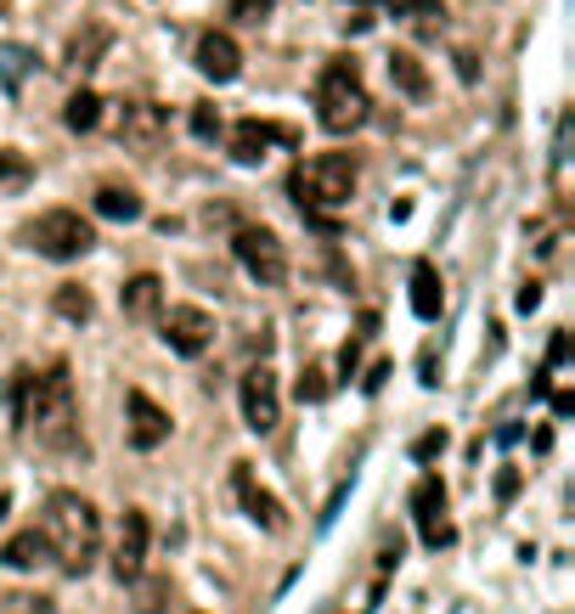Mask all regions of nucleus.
I'll use <instances>...</instances> for the list:
<instances>
[{
    "label": "nucleus",
    "mask_w": 575,
    "mask_h": 614,
    "mask_svg": "<svg viewBox=\"0 0 575 614\" xmlns=\"http://www.w3.org/2000/svg\"><path fill=\"white\" fill-rule=\"evenodd\" d=\"M12 423L18 434H34V446L46 452L79 446V400L62 362H51L46 373H29V367L12 373Z\"/></svg>",
    "instance_id": "obj_1"
},
{
    "label": "nucleus",
    "mask_w": 575,
    "mask_h": 614,
    "mask_svg": "<svg viewBox=\"0 0 575 614\" xmlns=\"http://www.w3.org/2000/svg\"><path fill=\"white\" fill-rule=\"evenodd\" d=\"M40 531H46V542H51V564H62L68 575H91V570H97V558H102V518H97L91 496L51 491Z\"/></svg>",
    "instance_id": "obj_2"
},
{
    "label": "nucleus",
    "mask_w": 575,
    "mask_h": 614,
    "mask_svg": "<svg viewBox=\"0 0 575 614\" xmlns=\"http://www.w3.org/2000/svg\"><path fill=\"white\" fill-rule=\"evenodd\" d=\"M356 181H361V164L356 152H316L305 164H294L288 175V192L299 204V215L321 231H334V220H327V209H345L356 198Z\"/></svg>",
    "instance_id": "obj_3"
},
{
    "label": "nucleus",
    "mask_w": 575,
    "mask_h": 614,
    "mask_svg": "<svg viewBox=\"0 0 575 614\" xmlns=\"http://www.w3.org/2000/svg\"><path fill=\"white\" fill-rule=\"evenodd\" d=\"M367 113H373V97L361 85L356 57H327L321 73H316V125L327 136H350V130L367 125Z\"/></svg>",
    "instance_id": "obj_4"
},
{
    "label": "nucleus",
    "mask_w": 575,
    "mask_h": 614,
    "mask_svg": "<svg viewBox=\"0 0 575 614\" xmlns=\"http://www.w3.org/2000/svg\"><path fill=\"white\" fill-rule=\"evenodd\" d=\"M23 242L40 254V259H57V266H68V259L91 254L97 248V226L79 215V209H46L23 226Z\"/></svg>",
    "instance_id": "obj_5"
},
{
    "label": "nucleus",
    "mask_w": 575,
    "mask_h": 614,
    "mask_svg": "<svg viewBox=\"0 0 575 614\" xmlns=\"http://www.w3.org/2000/svg\"><path fill=\"white\" fill-rule=\"evenodd\" d=\"M231 254L260 288H282L288 283V254H282V237L271 226H237L231 231Z\"/></svg>",
    "instance_id": "obj_6"
},
{
    "label": "nucleus",
    "mask_w": 575,
    "mask_h": 614,
    "mask_svg": "<svg viewBox=\"0 0 575 614\" xmlns=\"http://www.w3.org/2000/svg\"><path fill=\"white\" fill-rule=\"evenodd\" d=\"M158 327H163V344L176 349V356H204V349L215 344V316L204 305H170V310H158Z\"/></svg>",
    "instance_id": "obj_7"
},
{
    "label": "nucleus",
    "mask_w": 575,
    "mask_h": 614,
    "mask_svg": "<svg viewBox=\"0 0 575 614\" xmlns=\"http://www.w3.org/2000/svg\"><path fill=\"white\" fill-rule=\"evenodd\" d=\"M237 400H242V423L255 434H271L282 423V389H277V373L271 367H249L237 378Z\"/></svg>",
    "instance_id": "obj_8"
},
{
    "label": "nucleus",
    "mask_w": 575,
    "mask_h": 614,
    "mask_svg": "<svg viewBox=\"0 0 575 614\" xmlns=\"http://www.w3.org/2000/svg\"><path fill=\"white\" fill-rule=\"evenodd\" d=\"M170 412H163L152 395H141V389H130L125 395V434H130V446L136 452H158L163 440H170Z\"/></svg>",
    "instance_id": "obj_9"
},
{
    "label": "nucleus",
    "mask_w": 575,
    "mask_h": 614,
    "mask_svg": "<svg viewBox=\"0 0 575 614\" xmlns=\"http://www.w3.org/2000/svg\"><path fill=\"white\" fill-rule=\"evenodd\" d=\"M413 518H418V531H424V547H452L457 542V531H452V518H446V485L429 474V479H418V491H413Z\"/></svg>",
    "instance_id": "obj_10"
},
{
    "label": "nucleus",
    "mask_w": 575,
    "mask_h": 614,
    "mask_svg": "<svg viewBox=\"0 0 575 614\" xmlns=\"http://www.w3.org/2000/svg\"><path fill=\"white\" fill-rule=\"evenodd\" d=\"M231 491H237V502H242V513H249L260 531H288V513H282V502L255 479V468L249 463H231Z\"/></svg>",
    "instance_id": "obj_11"
},
{
    "label": "nucleus",
    "mask_w": 575,
    "mask_h": 614,
    "mask_svg": "<svg viewBox=\"0 0 575 614\" xmlns=\"http://www.w3.org/2000/svg\"><path fill=\"white\" fill-rule=\"evenodd\" d=\"M147 513L141 507H125V518H119V536H113V575L119 581H136L141 570H147Z\"/></svg>",
    "instance_id": "obj_12"
},
{
    "label": "nucleus",
    "mask_w": 575,
    "mask_h": 614,
    "mask_svg": "<svg viewBox=\"0 0 575 614\" xmlns=\"http://www.w3.org/2000/svg\"><path fill=\"white\" fill-rule=\"evenodd\" d=\"M192 62H198V73H204V79H215V85H231V79L242 73V46H237L226 29H209V34H198V46H192Z\"/></svg>",
    "instance_id": "obj_13"
},
{
    "label": "nucleus",
    "mask_w": 575,
    "mask_h": 614,
    "mask_svg": "<svg viewBox=\"0 0 575 614\" xmlns=\"http://www.w3.org/2000/svg\"><path fill=\"white\" fill-rule=\"evenodd\" d=\"M277 141H288V130H282V125H271V119H242V125L231 130V141H226V147H231V158H237V164H260Z\"/></svg>",
    "instance_id": "obj_14"
},
{
    "label": "nucleus",
    "mask_w": 575,
    "mask_h": 614,
    "mask_svg": "<svg viewBox=\"0 0 575 614\" xmlns=\"http://www.w3.org/2000/svg\"><path fill=\"white\" fill-rule=\"evenodd\" d=\"M163 108L158 102H125L119 108V141H130V147H152L158 136H163Z\"/></svg>",
    "instance_id": "obj_15"
},
{
    "label": "nucleus",
    "mask_w": 575,
    "mask_h": 614,
    "mask_svg": "<svg viewBox=\"0 0 575 614\" xmlns=\"http://www.w3.org/2000/svg\"><path fill=\"white\" fill-rule=\"evenodd\" d=\"M119 310H125L130 321H152V316L163 310V277H152V271H136V277L119 288Z\"/></svg>",
    "instance_id": "obj_16"
},
{
    "label": "nucleus",
    "mask_w": 575,
    "mask_h": 614,
    "mask_svg": "<svg viewBox=\"0 0 575 614\" xmlns=\"http://www.w3.org/2000/svg\"><path fill=\"white\" fill-rule=\"evenodd\" d=\"M113 46V29L108 23H86L73 40H68V51H62V68L68 73H91L97 62H102V51Z\"/></svg>",
    "instance_id": "obj_17"
},
{
    "label": "nucleus",
    "mask_w": 575,
    "mask_h": 614,
    "mask_svg": "<svg viewBox=\"0 0 575 614\" xmlns=\"http://www.w3.org/2000/svg\"><path fill=\"white\" fill-rule=\"evenodd\" d=\"M0 564H7V570H46V564H51L46 531H18L7 547H0Z\"/></svg>",
    "instance_id": "obj_18"
},
{
    "label": "nucleus",
    "mask_w": 575,
    "mask_h": 614,
    "mask_svg": "<svg viewBox=\"0 0 575 614\" xmlns=\"http://www.w3.org/2000/svg\"><path fill=\"white\" fill-rule=\"evenodd\" d=\"M440 305H446L440 271L429 266V259H418V266H413V316L418 321H440Z\"/></svg>",
    "instance_id": "obj_19"
},
{
    "label": "nucleus",
    "mask_w": 575,
    "mask_h": 614,
    "mask_svg": "<svg viewBox=\"0 0 575 614\" xmlns=\"http://www.w3.org/2000/svg\"><path fill=\"white\" fill-rule=\"evenodd\" d=\"M130 586V614H163V608H170V581H163V575H136V581H125Z\"/></svg>",
    "instance_id": "obj_20"
},
{
    "label": "nucleus",
    "mask_w": 575,
    "mask_h": 614,
    "mask_svg": "<svg viewBox=\"0 0 575 614\" xmlns=\"http://www.w3.org/2000/svg\"><path fill=\"white\" fill-rule=\"evenodd\" d=\"M91 209H97L102 220H141V215H147L141 192H130V187H97Z\"/></svg>",
    "instance_id": "obj_21"
},
{
    "label": "nucleus",
    "mask_w": 575,
    "mask_h": 614,
    "mask_svg": "<svg viewBox=\"0 0 575 614\" xmlns=\"http://www.w3.org/2000/svg\"><path fill=\"white\" fill-rule=\"evenodd\" d=\"M384 62H389V79H395L413 102H424V97H429V73H424V62H418L413 51H389Z\"/></svg>",
    "instance_id": "obj_22"
},
{
    "label": "nucleus",
    "mask_w": 575,
    "mask_h": 614,
    "mask_svg": "<svg viewBox=\"0 0 575 614\" xmlns=\"http://www.w3.org/2000/svg\"><path fill=\"white\" fill-rule=\"evenodd\" d=\"M389 7H395L400 23H413L418 34H440L446 29V7H440V0H389Z\"/></svg>",
    "instance_id": "obj_23"
},
{
    "label": "nucleus",
    "mask_w": 575,
    "mask_h": 614,
    "mask_svg": "<svg viewBox=\"0 0 575 614\" xmlns=\"http://www.w3.org/2000/svg\"><path fill=\"white\" fill-rule=\"evenodd\" d=\"M62 125L79 130V136L97 130V125H102V97H97V91H73V97L62 102Z\"/></svg>",
    "instance_id": "obj_24"
},
{
    "label": "nucleus",
    "mask_w": 575,
    "mask_h": 614,
    "mask_svg": "<svg viewBox=\"0 0 575 614\" xmlns=\"http://www.w3.org/2000/svg\"><path fill=\"white\" fill-rule=\"evenodd\" d=\"M51 305H57V316H62V321H91V310H97V305H91V294L79 288V283H62V288L51 294Z\"/></svg>",
    "instance_id": "obj_25"
},
{
    "label": "nucleus",
    "mask_w": 575,
    "mask_h": 614,
    "mask_svg": "<svg viewBox=\"0 0 575 614\" xmlns=\"http://www.w3.org/2000/svg\"><path fill=\"white\" fill-rule=\"evenodd\" d=\"M29 68H34V51H23V46H0V85H7V91H18Z\"/></svg>",
    "instance_id": "obj_26"
},
{
    "label": "nucleus",
    "mask_w": 575,
    "mask_h": 614,
    "mask_svg": "<svg viewBox=\"0 0 575 614\" xmlns=\"http://www.w3.org/2000/svg\"><path fill=\"white\" fill-rule=\"evenodd\" d=\"M378 333V316L367 310L361 316V333H350V344H345V356H339V378H356V367H361V344Z\"/></svg>",
    "instance_id": "obj_27"
},
{
    "label": "nucleus",
    "mask_w": 575,
    "mask_h": 614,
    "mask_svg": "<svg viewBox=\"0 0 575 614\" xmlns=\"http://www.w3.org/2000/svg\"><path fill=\"white\" fill-rule=\"evenodd\" d=\"M327 389H334V384H327V367H316V362H310V367L299 373V384H294V395H299L305 406H316V400H327Z\"/></svg>",
    "instance_id": "obj_28"
},
{
    "label": "nucleus",
    "mask_w": 575,
    "mask_h": 614,
    "mask_svg": "<svg viewBox=\"0 0 575 614\" xmlns=\"http://www.w3.org/2000/svg\"><path fill=\"white\" fill-rule=\"evenodd\" d=\"M0 614H51V597H40V592H7V597H0Z\"/></svg>",
    "instance_id": "obj_29"
},
{
    "label": "nucleus",
    "mask_w": 575,
    "mask_h": 614,
    "mask_svg": "<svg viewBox=\"0 0 575 614\" xmlns=\"http://www.w3.org/2000/svg\"><path fill=\"white\" fill-rule=\"evenodd\" d=\"M220 130H226V125H220V108H215V102H192V136H198V141H215Z\"/></svg>",
    "instance_id": "obj_30"
},
{
    "label": "nucleus",
    "mask_w": 575,
    "mask_h": 614,
    "mask_svg": "<svg viewBox=\"0 0 575 614\" xmlns=\"http://www.w3.org/2000/svg\"><path fill=\"white\" fill-rule=\"evenodd\" d=\"M29 181V164L12 152V147H0V192H7V187H23Z\"/></svg>",
    "instance_id": "obj_31"
},
{
    "label": "nucleus",
    "mask_w": 575,
    "mask_h": 614,
    "mask_svg": "<svg viewBox=\"0 0 575 614\" xmlns=\"http://www.w3.org/2000/svg\"><path fill=\"white\" fill-rule=\"evenodd\" d=\"M440 452H446V428H429V434L413 440V463H435Z\"/></svg>",
    "instance_id": "obj_32"
},
{
    "label": "nucleus",
    "mask_w": 575,
    "mask_h": 614,
    "mask_svg": "<svg viewBox=\"0 0 575 614\" xmlns=\"http://www.w3.org/2000/svg\"><path fill=\"white\" fill-rule=\"evenodd\" d=\"M271 7H277V0H231V18L237 23H266Z\"/></svg>",
    "instance_id": "obj_33"
},
{
    "label": "nucleus",
    "mask_w": 575,
    "mask_h": 614,
    "mask_svg": "<svg viewBox=\"0 0 575 614\" xmlns=\"http://www.w3.org/2000/svg\"><path fill=\"white\" fill-rule=\"evenodd\" d=\"M569 362V333H553V344H547V367H564Z\"/></svg>",
    "instance_id": "obj_34"
},
{
    "label": "nucleus",
    "mask_w": 575,
    "mask_h": 614,
    "mask_svg": "<svg viewBox=\"0 0 575 614\" xmlns=\"http://www.w3.org/2000/svg\"><path fill=\"white\" fill-rule=\"evenodd\" d=\"M497 496H503V502L519 496V468H503V474H497Z\"/></svg>",
    "instance_id": "obj_35"
},
{
    "label": "nucleus",
    "mask_w": 575,
    "mask_h": 614,
    "mask_svg": "<svg viewBox=\"0 0 575 614\" xmlns=\"http://www.w3.org/2000/svg\"><path fill=\"white\" fill-rule=\"evenodd\" d=\"M514 305H519V310H525V316H531V310H536V305H542V283H525V288H519V299H514Z\"/></svg>",
    "instance_id": "obj_36"
},
{
    "label": "nucleus",
    "mask_w": 575,
    "mask_h": 614,
    "mask_svg": "<svg viewBox=\"0 0 575 614\" xmlns=\"http://www.w3.org/2000/svg\"><path fill=\"white\" fill-rule=\"evenodd\" d=\"M384 378H389V362H373V373L361 378V389H367V395H378V389H384Z\"/></svg>",
    "instance_id": "obj_37"
},
{
    "label": "nucleus",
    "mask_w": 575,
    "mask_h": 614,
    "mask_svg": "<svg viewBox=\"0 0 575 614\" xmlns=\"http://www.w3.org/2000/svg\"><path fill=\"white\" fill-rule=\"evenodd\" d=\"M569 412H575V395L558 389V395H553V417H569Z\"/></svg>",
    "instance_id": "obj_38"
},
{
    "label": "nucleus",
    "mask_w": 575,
    "mask_h": 614,
    "mask_svg": "<svg viewBox=\"0 0 575 614\" xmlns=\"http://www.w3.org/2000/svg\"><path fill=\"white\" fill-rule=\"evenodd\" d=\"M7 507H12V496H7V491H0V518H7Z\"/></svg>",
    "instance_id": "obj_39"
},
{
    "label": "nucleus",
    "mask_w": 575,
    "mask_h": 614,
    "mask_svg": "<svg viewBox=\"0 0 575 614\" xmlns=\"http://www.w3.org/2000/svg\"><path fill=\"white\" fill-rule=\"evenodd\" d=\"M350 7H373V0H350Z\"/></svg>",
    "instance_id": "obj_40"
}]
</instances>
